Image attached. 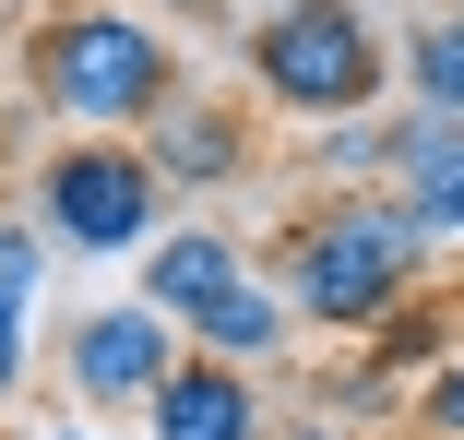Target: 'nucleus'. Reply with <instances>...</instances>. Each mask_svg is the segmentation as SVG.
<instances>
[{
  "mask_svg": "<svg viewBox=\"0 0 464 440\" xmlns=\"http://www.w3.org/2000/svg\"><path fill=\"white\" fill-rule=\"evenodd\" d=\"M417 428H429V440H464V345L429 369V393H417Z\"/></svg>",
  "mask_w": 464,
  "mask_h": 440,
  "instance_id": "ddd939ff",
  "label": "nucleus"
},
{
  "mask_svg": "<svg viewBox=\"0 0 464 440\" xmlns=\"http://www.w3.org/2000/svg\"><path fill=\"white\" fill-rule=\"evenodd\" d=\"M0 286H13V298H36V286H48V238H36V226H13V215H0Z\"/></svg>",
  "mask_w": 464,
  "mask_h": 440,
  "instance_id": "4468645a",
  "label": "nucleus"
},
{
  "mask_svg": "<svg viewBox=\"0 0 464 440\" xmlns=\"http://www.w3.org/2000/svg\"><path fill=\"white\" fill-rule=\"evenodd\" d=\"M143 428H155V440H262V393H250L238 358L179 345V369L143 393Z\"/></svg>",
  "mask_w": 464,
  "mask_h": 440,
  "instance_id": "0eeeda50",
  "label": "nucleus"
},
{
  "mask_svg": "<svg viewBox=\"0 0 464 440\" xmlns=\"http://www.w3.org/2000/svg\"><path fill=\"white\" fill-rule=\"evenodd\" d=\"M143 155L167 167V191H238V179H262L250 120H238L227 96H203V83H179V96L143 120Z\"/></svg>",
  "mask_w": 464,
  "mask_h": 440,
  "instance_id": "423d86ee",
  "label": "nucleus"
},
{
  "mask_svg": "<svg viewBox=\"0 0 464 440\" xmlns=\"http://www.w3.org/2000/svg\"><path fill=\"white\" fill-rule=\"evenodd\" d=\"M429 250H440V226L417 215V191H334L322 215H298L286 226V298H298V321L310 333H369L417 274H429Z\"/></svg>",
  "mask_w": 464,
  "mask_h": 440,
  "instance_id": "f257e3e1",
  "label": "nucleus"
},
{
  "mask_svg": "<svg viewBox=\"0 0 464 440\" xmlns=\"http://www.w3.org/2000/svg\"><path fill=\"white\" fill-rule=\"evenodd\" d=\"M250 83H262V108H286V120H369L393 96V48L382 24L357 13V0H262V24H250Z\"/></svg>",
  "mask_w": 464,
  "mask_h": 440,
  "instance_id": "7ed1b4c3",
  "label": "nucleus"
},
{
  "mask_svg": "<svg viewBox=\"0 0 464 440\" xmlns=\"http://www.w3.org/2000/svg\"><path fill=\"white\" fill-rule=\"evenodd\" d=\"M452 24H464V0H452Z\"/></svg>",
  "mask_w": 464,
  "mask_h": 440,
  "instance_id": "a211bd4d",
  "label": "nucleus"
},
{
  "mask_svg": "<svg viewBox=\"0 0 464 440\" xmlns=\"http://www.w3.org/2000/svg\"><path fill=\"white\" fill-rule=\"evenodd\" d=\"M143 13H215V0H143Z\"/></svg>",
  "mask_w": 464,
  "mask_h": 440,
  "instance_id": "dca6fc26",
  "label": "nucleus"
},
{
  "mask_svg": "<svg viewBox=\"0 0 464 440\" xmlns=\"http://www.w3.org/2000/svg\"><path fill=\"white\" fill-rule=\"evenodd\" d=\"M250 274V250L227 238V226H179V238H143V298L167 310V321H191L203 298H227Z\"/></svg>",
  "mask_w": 464,
  "mask_h": 440,
  "instance_id": "6e6552de",
  "label": "nucleus"
},
{
  "mask_svg": "<svg viewBox=\"0 0 464 440\" xmlns=\"http://www.w3.org/2000/svg\"><path fill=\"white\" fill-rule=\"evenodd\" d=\"M155 203H167V167L143 155V131H72L48 167H36V226L83 262H120L155 238Z\"/></svg>",
  "mask_w": 464,
  "mask_h": 440,
  "instance_id": "20e7f679",
  "label": "nucleus"
},
{
  "mask_svg": "<svg viewBox=\"0 0 464 440\" xmlns=\"http://www.w3.org/2000/svg\"><path fill=\"white\" fill-rule=\"evenodd\" d=\"M405 191H417V215H429L440 238H464V131H452V143H440V155L417 167V179H405Z\"/></svg>",
  "mask_w": 464,
  "mask_h": 440,
  "instance_id": "f8f14e48",
  "label": "nucleus"
},
{
  "mask_svg": "<svg viewBox=\"0 0 464 440\" xmlns=\"http://www.w3.org/2000/svg\"><path fill=\"white\" fill-rule=\"evenodd\" d=\"M24 83L72 131H143L179 96V48L155 36L143 0H72V13H48L24 36Z\"/></svg>",
  "mask_w": 464,
  "mask_h": 440,
  "instance_id": "f03ea898",
  "label": "nucleus"
},
{
  "mask_svg": "<svg viewBox=\"0 0 464 440\" xmlns=\"http://www.w3.org/2000/svg\"><path fill=\"white\" fill-rule=\"evenodd\" d=\"M167 369H179V321H167L155 298H131V310H83V321H72V345H60L72 405H96V416L143 405Z\"/></svg>",
  "mask_w": 464,
  "mask_h": 440,
  "instance_id": "39448f33",
  "label": "nucleus"
},
{
  "mask_svg": "<svg viewBox=\"0 0 464 440\" xmlns=\"http://www.w3.org/2000/svg\"><path fill=\"white\" fill-rule=\"evenodd\" d=\"M440 358H452V310H440V298L405 286L382 321H369V369H382V381H429Z\"/></svg>",
  "mask_w": 464,
  "mask_h": 440,
  "instance_id": "9d476101",
  "label": "nucleus"
},
{
  "mask_svg": "<svg viewBox=\"0 0 464 440\" xmlns=\"http://www.w3.org/2000/svg\"><path fill=\"white\" fill-rule=\"evenodd\" d=\"M24 321H36V298H13V286H0V405L24 393Z\"/></svg>",
  "mask_w": 464,
  "mask_h": 440,
  "instance_id": "2eb2a0df",
  "label": "nucleus"
},
{
  "mask_svg": "<svg viewBox=\"0 0 464 440\" xmlns=\"http://www.w3.org/2000/svg\"><path fill=\"white\" fill-rule=\"evenodd\" d=\"M179 333H191L203 358H238V369H250V358H274V345L298 333V298H286V286H262V274H238L227 298H203Z\"/></svg>",
  "mask_w": 464,
  "mask_h": 440,
  "instance_id": "1a4fd4ad",
  "label": "nucleus"
},
{
  "mask_svg": "<svg viewBox=\"0 0 464 440\" xmlns=\"http://www.w3.org/2000/svg\"><path fill=\"white\" fill-rule=\"evenodd\" d=\"M298 440H357V428H298Z\"/></svg>",
  "mask_w": 464,
  "mask_h": 440,
  "instance_id": "f3484780",
  "label": "nucleus"
},
{
  "mask_svg": "<svg viewBox=\"0 0 464 440\" xmlns=\"http://www.w3.org/2000/svg\"><path fill=\"white\" fill-rule=\"evenodd\" d=\"M393 72H405V96H429V108H452V120H464V24H452V13H440V24H417Z\"/></svg>",
  "mask_w": 464,
  "mask_h": 440,
  "instance_id": "9b49d317",
  "label": "nucleus"
}]
</instances>
